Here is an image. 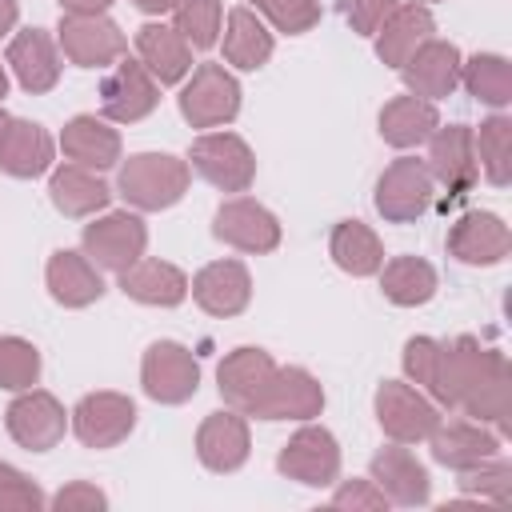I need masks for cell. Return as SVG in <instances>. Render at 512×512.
Masks as SVG:
<instances>
[{
	"mask_svg": "<svg viewBox=\"0 0 512 512\" xmlns=\"http://www.w3.org/2000/svg\"><path fill=\"white\" fill-rule=\"evenodd\" d=\"M60 148L72 164L80 168H92V172H104L120 160V132L108 124V120H96V116H72L60 132Z\"/></svg>",
	"mask_w": 512,
	"mask_h": 512,
	"instance_id": "obj_28",
	"label": "cell"
},
{
	"mask_svg": "<svg viewBox=\"0 0 512 512\" xmlns=\"http://www.w3.org/2000/svg\"><path fill=\"white\" fill-rule=\"evenodd\" d=\"M432 208V176L424 160L400 156L376 180V212L388 224H412Z\"/></svg>",
	"mask_w": 512,
	"mask_h": 512,
	"instance_id": "obj_6",
	"label": "cell"
},
{
	"mask_svg": "<svg viewBox=\"0 0 512 512\" xmlns=\"http://www.w3.org/2000/svg\"><path fill=\"white\" fill-rule=\"evenodd\" d=\"M332 504L336 508H364V512H376V508H384L388 504V496L376 488V480L368 476V480H344L336 492H332Z\"/></svg>",
	"mask_w": 512,
	"mask_h": 512,
	"instance_id": "obj_46",
	"label": "cell"
},
{
	"mask_svg": "<svg viewBox=\"0 0 512 512\" xmlns=\"http://www.w3.org/2000/svg\"><path fill=\"white\" fill-rule=\"evenodd\" d=\"M8 68L16 72L20 88L40 96V92H52L56 80H60V52H56V40L44 32V28H24L12 36L8 44Z\"/></svg>",
	"mask_w": 512,
	"mask_h": 512,
	"instance_id": "obj_22",
	"label": "cell"
},
{
	"mask_svg": "<svg viewBox=\"0 0 512 512\" xmlns=\"http://www.w3.org/2000/svg\"><path fill=\"white\" fill-rule=\"evenodd\" d=\"M44 280H48L52 300L64 304V308H88V304H96L104 296L100 268L84 252H72V248H60V252L48 256Z\"/></svg>",
	"mask_w": 512,
	"mask_h": 512,
	"instance_id": "obj_25",
	"label": "cell"
},
{
	"mask_svg": "<svg viewBox=\"0 0 512 512\" xmlns=\"http://www.w3.org/2000/svg\"><path fill=\"white\" fill-rule=\"evenodd\" d=\"M40 380V352L24 336H0V388L24 392Z\"/></svg>",
	"mask_w": 512,
	"mask_h": 512,
	"instance_id": "obj_38",
	"label": "cell"
},
{
	"mask_svg": "<svg viewBox=\"0 0 512 512\" xmlns=\"http://www.w3.org/2000/svg\"><path fill=\"white\" fill-rule=\"evenodd\" d=\"M324 408V388L308 368H276L268 392L252 408L256 420H312Z\"/></svg>",
	"mask_w": 512,
	"mask_h": 512,
	"instance_id": "obj_18",
	"label": "cell"
},
{
	"mask_svg": "<svg viewBox=\"0 0 512 512\" xmlns=\"http://www.w3.org/2000/svg\"><path fill=\"white\" fill-rule=\"evenodd\" d=\"M4 124H8V116H4V112H0V132H4Z\"/></svg>",
	"mask_w": 512,
	"mask_h": 512,
	"instance_id": "obj_51",
	"label": "cell"
},
{
	"mask_svg": "<svg viewBox=\"0 0 512 512\" xmlns=\"http://www.w3.org/2000/svg\"><path fill=\"white\" fill-rule=\"evenodd\" d=\"M460 48L448 44V40H424L408 60H404V84L412 96H424V100H444L456 92L460 84Z\"/></svg>",
	"mask_w": 512,
	"mask_h": 512,
	"instance_id": "obj_19",
	"label": "cell"
},
{
	"mask_svg": "<svg viewBox=\"0 0 512 512\" xmlns=\"http://www.w3.org/2000/svg\"><path fill=\"white\" fill-rule=\"evenodd\" d=\"M252 452L248 440V420L244 412L228 408V412H212L204 416L200 432H196V456L208 472H236Z\"/></svg>",
	"mask_w": 512,
	"mask_h": 512,
	"instance_id": "obj_21",
	"label": "cell"
},
{
	"mask_svg": "<svg viewBox=\"0 0 512 512\" xmlns=\"http://www.w3.org/2000/svg\"><path fill=\"white\" fill-rule=\"evenodd\" d=\"M80 240H84V256H88L96 268L120 276L124 268H132V264L144 256L148 228H144V220L132 216V212H108V216L92 220Z\"/></svg>",
	"mask_w": 512,
	"mask_h": 512,
	"instance_id": "obj_9",
	"label": "cell"
},
{
	"mask_svg": "<svg viewBox=\"0 0 512 512\" xmlns=\"http://www.w3.org/2000/svg\"><path fill=\"white\" fill-rule=\"evenodd\" d=\"M328 252L336 268L348 276H372L384 264V244L364 220H340L328 236Z\"/></svg>",
	"mask_w": 512,
	"mask_h": 512,
	"instance_id": "obj_33",
	"label": "cell"
},
{
	"mask_svg": "<svg viewBox=\"0 0 512 512\" xmlns=\"http://www.w3.org/2000/svg\"><path fill=\"white\" fill-rule=\"evenodd\" d=\"M8 96V72H4V64H0V100Z\"/></svg>",
	"mask_w": 512,
	"mask_h": 512,
	"instance_id": "obj_50",
	"label": "cell"
},
{
	"mask_svg": "<svg viewBox=\"0 0 512 512\" xmlns=\"http://www.w3.org/2000/svg\"><path fill=\"white\" fill-rule=\"evenodd\" d=\"M160 104V84L140 60H116L100 84V112L116 124H136Z\"/></svg>",
	"mask_w": 512,
	"mask_h": 512,
	"instance_id": "obj_15",
	"label": "cell"
},
{
	"mask_svg": "<svg viewBox=\"0 0 512 512\" xmlns=\"http://www.w3.org/2000/svg\"><path fill=\"white\" fill-rule=\"evenodd\" d=\"M188 180H192L188 160L172 152H136L120 164L116 188L132 208L160 212V208H172L188 192Z\"/></svg>",
	"mask_w": 512,
	"mask_h": 512,
	"instance_id": "obj_2",
	"label": "cell"
},
{
	"mask_svg": "<svg viewBox=\"0 0 512 512\" xmlns=\"http://www.w3.org/2000/svg\"><path fill=\"white\" fill-rule=\"evenodd\" d=\"M268 56H272V32L264 28V20L252 8H232L224 28V60L232 68L256 72L260 64H268Z\"/></svg>",
	"mask_w": 512,
	"mask_h": 512,
	"instance_id": "obj_34",
	"label": "cell"
},
{
	"mask_svg": "<svg viewBox=\"0 0 512 512\" xmlns=\"http://www.w3.org/2000/svg\"><path fill=\"white\" fill-rule=\"evenodd\" d=\"M0 168L16 180L44 176L52 168V136L32 120L8 116V124L0 132Z\"/></svg>",
	"mask_w": 512,
	"mask_h": 512,
	"instance_id": "obj_26",
	"label": "cell"
},
{
	"mask_svg": "<svg viewBox=\"0 0 512 512\" xmlns=\"http://www.w3.org/2000/svg\"><path fill=\"white\" fill-rule=\"evenodd\" d=\"M440 128L436 104L424 96H396L380 108V136L392 148H416Z\"/></svg>",
	"mask_w": 512,
	"mask_h": 512,
	"instance_id": "obj_32",
	"label": "cell"
},
{
	"mask_svg": "<svg viewBox=\"0 0 512 512\" xmlns=\"http://www.w3.org/2000/svg\"><path fill=\"white\" fill-rule=\"evenodd\" d=\"M376 420H380L384 436H392L396 444H420L436 432L440 408L420 388L400 384V380H384L376 388Z\"/></svg>",
	"mask_w": 512,
	"mask_h": 512,
	"instance_id": "obj_8",
	"label": "cell"
},
{
	"mask_svg": "<svg viewBox=\"0 0 512 512\" xmlns=\"http://www.w3.org/2000/svg\"><path fill=\"white\" fill-rule=\"evenodd\" d=\"M472 140H476V164L496 188H504L512 180V120L488 116L480 132H472Z\"/></svg>",
	"mask_w": 512,
	"mask_h": 512,
	"instance_id": "obj_37",
	"label": "cell"
},
{
	"mask_svg": "<svg viewBox=\"0 0 512 512\" xmlns=\"http://www.w3.org/2000/svg\"><path fill=\"white\" fill-rule=\"evenodd\" d=\"M372 480L376 488L392 500V504H404V508H416V504H428V492H432V480H428V468L400 444L392 448H380L372 456Z\"/></svg>",
	"mask_w": 512,
	"mask_h": 512,
	"instance_id": "obj_24",
	"label": "cell"
},
{
	"mask_svg": "<svg viewBox=\"0 0 512 512\" xmlns=\"http://www.w3.org/2000/svg\"><path fill=\"white\" fill-rule=\"evenodd\" d=\"M508 360L496 348H484L476 336L440 340V368L432 384V400L444 408H464L480 424H496V432H508Z\"/></svg>",
	"mask_w": 512,
	"mask_h": 512,
	"instance_id": "obj_1",
	"label": "cell"
},
{
	"mask_svg": "<svg viewBox=\"0 0 512 512\" xmlns=\"http://www.w3.org/2000/svg\"><path fill=\"white\" fill-rule=\"evenodd\" d=\"M48 504H52L56 512H100V508H108V496H104L96 484H88V480H72V484H64Z\"/></svg>",
	"mask_w": 512,
	"mask_h": 512,
	"instance_id": "obj_44",
	"label": "cell"
},
{
	"mask_svg": "<svg viewBox=\"0 0 512 512\" xmlns=\"http://www.w3.org/2000/svg\"><path fill=\"white\" fill-rule=\"evenodd\" d=\"M380 288L400 308L428 304L436 296V268L420 256H392L388 264H380Z\"/></svg>",
	"mask_w": 512,
	"mask_h": 512,
	"instance_id": "obj_35",
	"label": "cell"
},
{
	"mask_svg": "<svg viewBox=\"0 0 512 512\" xmlns=\"http://www.w3.org/2000/svg\"><path fill=\"white\" fill-rule=\"evenodd\" d=\"M448 252L460 264L488 268V264H500L512 252V232L496 212H464L448 228Z\"/></svg>",
	"mask_w": 512,
	"mask_h": 512,
	"instance_id": "obj_17",
	"label": "cell"
},
{
	"mask_svg": "<svg viewBox=\"0 0 512 512\" xmlns=\"http://www.w3.org/2000/svg\"><path fill=\"white\" fill-rule=\"evenodd\" d=\"M44 492L36 480H28L20 468L0 460V512H36L44 508Z\"/></svg>",
	"mask_w": 512,
	"mask_h": 512,
	"instance_id": "obj_42",
	"label": "cell"
},
{
	"mask_svg": "<svg viewBox=\"0 0 512 512\" xmlns=\"http://www.w3.org/2000/svg\"><path fill=\"white\" fill-rule=\"evenodd\" d=\"M136 428V404L124 392H88L72 408V432L84 448H116Z\"/></svg>",
	"mask_w": 512,
	"mask_h": 512,
	"instance_id": "obj_13",
	"label": "cell"
},
{
	"mask_svg": "<svg viewBox=\"0 0 512 512\" xmlns=\"http://www.w3.org/2000/svg\"><path fill=\"white\" fill-rule=\"evenodd\" d=\"M140 12H148V16H160V12H176L180 8V0H132Z\"/></svg>",
	"mask_w": 512,
	"mask_h": 512,
	"instance_id": "obj_49",
	"label": "cell"
},
{
	"mask_svg": "<svg viewBox=\"0 0 512 512\" xmlns=\"http://www.w3.org/2000/svg\"><path fill=\"white\" fill-rule=\"evenodd\" d=\"M240 112V84L224 64H200L180 88V116L192 128H220Z\"/></svg>",
	"mask_w": 512,
	"mask_h": 512,
	"instance_id": "obj_3",
	"label": "cell"
},
{
	"mask_svg": "<svg viewBox=\"0 0 512 512\" xmlns=\"http://www.w3.org/2000/svg\"><path fill=\"white\" fill-rule=\"evenodd\" d=\"M4 424H8V436L28 448V452H48L64 440V428H68V412L64 404L52 396V392H40V388H24L8 412H4Z\"/></svg>",
	"mask_w": 512,
	"mask_h": 512,
	"instance_id": "obj_10",
	"label": "cell"
},
{
	"mask_svg": "<svg viewBox=\"0 0 512 512\" xmlns=\"http://www.w3.org/2000/svg\"><path fill=\"white\" fill-rule=\"evenodd\" d=\"M16 16H20V4L16 0H0V36H8L16 28Z\"/></svg>",
	"mask_w": 512,
	"mask_h": 512,
	"instance_id": "obj_48",
	"label": "cell"
},
{
	"mask_svg": "<svg viewBox=\"0 0 512 512\" xmlns=\"http://www.w3.org/2000/svg\"><path fill=\"white\" fill-rule=\"evenodd\" d=\"M460 80L480 104L504 108L512 100V68L496 52H476L468 64H460Z\"/></svg>",
	"mask_w": 512,
	"mask_h": 512,
	"instance_id": "obj_36",
	"label": "cell"
},
{
	"mask_svg": "<svg viewBox=\"0 0 512 512\" xmlns=\"http://www.w3.org/2000/svg\"><path fill=\"white\" fill-rule=\"evenodd\" d=\"M436 32V20L424 4H400L380 28H376V56L388 64V68H404V60L424 44L432 40Z\"/></svg>",
	"mask_w": 512,
	"mask_h": 512,
	"instance_id": "obj_30",
	"label": "cell"
},
{
	"mask_svg": "<svg viewBox=\"0 0 512 512\" xmlns=\"http://www.w3.org/2000/svg\"><path fill=\"white\" fill-rule=\"evenodd\" d=\"M428 176L432 184H444L448 188V200H460L476 176H480V164H476V140H472V128L468 124H448V128H436L428 136Z\"/></svg>",
	"mask_w": 512,
	"mask_h": 512,
	"instance_id": "obj_12",
	"label": "cell"
},
{
	"mask_svg": "<svg viewBox=\"0 0 512 512\" xmlns=\"http://www.w3.org/2000/svg\"><path fill=\"white\" fill-rule=\"evenodd\" d=\"M112 0H60V8L64 12H84V16H92V12H104Z\"/></svg>",
	"mask_w": 512,
	"mask_h": 512,
	"instance_id": "obj_47",
	"label": "cell"
},
{
	"mask_svg": "<svg viewBox=\"0 0 512 512\" xmlns=\"http://www.w3.org/2000/svg\"><path fill=\"white\" fill-rule=\"evenodd\" d=\"M252 4L288 36H300L320 20V0H252Z\"/></svg>",
	"mask_w": 512,
	"mask_h": 512,
	"instance_id": "obj_41",
	"label": "cell"
},
{
	"mask_svg": "<svg viewBox=\"0 0 512 512\" xmlns=\"http://www.w3.org/2000/svg\"><path fill=\"white\" fill-rule=\"evenodd\" d=\"M120 292L132 296L136 304H152V308H176L188 296V276L168 264V260H136L132 268L120 272Z\"/></svg>",
	"mask_w": 512,
	"mask_h": 512,
	"instance_id": "obj_29",
	"label": "cell"
},
{
	"mask_svg": "<svg viewBox=\"0 0 512 512\" xmlns=\"http://www.w3.org/2000/svg\"><path fill=\"white\" fill-rule=\"evenodd\" d=\"M136 52L156 84H180L192 72V44L172 24H144L136 32Z\"/></svg>",
	"mask_w": 512,
	"mask_h": 512,
	"instance_id": "obj_27",
	"label": "cell"
},
{
	"mask_svg": "<svg viewBox=\"0 0 512 512\" xmlns=\"http://www.w3.org/2000/svg\"><path fill=\"white\" fill-rule=\"evenodd\" d=\"M400 8V0H348L344 4V16L352 24V32L360 36H376V28Z\"/></svg>",
	"mask_w": 512,
	"mask_h": 512,
	"instance_id": "obj_45",
	"label": "cell"
},
{
	"mask_svg": "<svg viewBox=\"0 0 512 512\" xmlns=\"http://www.w3.org/2000/svg\"><path fill=\"white\" fill-rule=\"evenodd\" d=\"M192 168L220 192H248L256 180V156L236 132H204L188 148Z\"/></svg>",
	"mask_w": 512,
	"mask_h": 512,
	"instance_id": "obj_4",
	"label": "cell"
},
{
	"mask_svg": "<svg viewBox=\"0 0 512 512\" xmlns=\"http://www.w3.org/2000/svg\"><path fill=\"white\" fill-rule=\"evenodd\" d=\"M460 488L472 492V496H484V500L504 504L508 500V488H512V464L504 456L480 460V464H472V468L460 472Z\"/></svg>",
	"mask_w": 512,
	"mask_h": 512,
	"instance_id": "obj_40",
	"label": "cell"
},
{
	"mask_svg": "<svg viewBox=\"0 0 512 512\" xmlns=\"http://www.w3.org/2000/svg\"><path fill=\"white\" fill-rule=\"evenodd\" d=\"M436 368H440V340H432V336H412V340L404 344V372H408V380H412L416 388H428V392H432Z\"/></svg>",
	"mask_w": 512,
	"mask_h": 512,
	"instance_id": "obj_43",
	"label": "cell"
},
{
	"mask_svg": "<svg viewBox=\"0 0 512 512\" xmlns=\"http://www.w3.org/2000/svg\"><path fill=\"white\" fill-rule=\"evenodd\" d=\"M56 40H60L64 56L80 68H108L128 52V40H124L120 24L108 20L104 12H92V16L64 12L60 28H56Z\"/></svg>",
	"mask_w": 512,
	"mask_h": 512,
	"instance_id": "obj_5",
	"label": "cell"
},
{
	"mask_svg": "<svg viewBox=\"0 0 512 512\" xmlns=\"http://www.w3.org/2000/svg\"><path fill=\"white\" fill-rule=\"evenodd\" d=\"M140 384L156 404H184L200 388V360L176 340H156L140 360Z\"/></svg>",
	"mask_w": 512,
	"mask_h": 512,
	"instance_id": "obj_7",
	"label": "cell"
},
{
	"mask_svg": "<svg viewBox=\"0 0 512 512\" xmlns=\"http://www.w3.org/2000/svg\"><path fill=\"white\" fill-rule=\"evenodd\" d=\"M212 232H216V240H224L228 248L252 252V256L272 252V248L280 244V220H276L264 204H256V200H248V196L224 200V204L216 208V216H212Z\"/></svg>",
	"mask_w": 512,
	"mask_h": 512,
	"instance_id": "obj_14",
	"label": "cell"
},
{
	"mask_svg": "<svg viewBox=\"0 0 512 512\" xmlns=\"http://www.w3.org/2000/svg\"><path fill=\"white\" fill-rule=\"evenodd\" d=\"M220 20H224L220 0H180L172 28H176L192 48H212V44L220 40Z\"/></svg>",
	"mask_w": 512,
	"mask_h": 512,
	"instance_id": "obj_39",
	"label": "cell"
},
{
	"mask_svg": "<svg viewBox=\"0 0 512 512\" xmlns=\"http://www.w3.org/2000/svg\"><path fill=\"white\" fill-rule=\"evenodd\" d=\"M48 196H52V204H56V212H64V216H72V220H80V216H96L100 208H108V200H112V192H108V184L92 172V168H80V164H60L56 172H52V180H48Z\"/></svg>",
	"mask_w": 512,
	"mask_h": 512,
	"instance_id": "obj_31",
	"label": "cell"
},
{
	"mask_svg": "<svg viewBox=\"0 0 512 512\" xmlns=\"http://www.w3.org/2000/svg\"><path fill=\"white\" fill-rule=\"evenodd\" d=\"M188 292L208 316H240L252 300V276L240 260H212L192 276Z\"/></svg>",
	"mask_w": 512,
	"mask_h": 512,
	"instance_id": "obj_20",
	"label": "cell"
},
{
	"mask_svg": "<svg viewBox=\"0 0 512 512\" xmlns=\"http://www.w3.org/2000/svg\"><path fill=\"white\" fill-rule=\"evenodd\" d=\"M276 468L296 480V484H308V488H324L340 476V444L328 428L320 424H304L276 456Z\"/></svg>",
	"mask_w": 512,
	"mask_h": 512,
	"instance_id": "obj_11",
	"label": "cell"
},
{
	"mask_svg": "<svg viewBox=\"0 0 512 512\" xmlns=\"http://www.w3.org/2000/svg\"><path fill=\"white\" fill-rule=\"evenodd\" d=\"M272 376H276V360H272L264 348H248V344H244V348H232V352L220 360V368H216V388H220V396H224L228 408L252 416V408H256L260 396L268 392Z\"/></svg>",
	"mask_w": 512,
	"mask_h": 512,
	"instance_id": "obj_16",
	"label": "cell"
},
{
	"mask_svg": "<svg viewBox=\"0 0 512 512\" xmlns=\"http://www.w3.org/2000/svg\"><path fill=\"white\" fill-rule=\"evenodd\" d=\"M428 440H432V460L452 468V472H464V468H472L480 460L500 456V432H488L480 420L436 424V432Z\"/></svg>",
	"mask_w": 512,
	"mask_h": 512,
	"instance_id": "obj_23",
	"label": "cell"
}]
</instances>
